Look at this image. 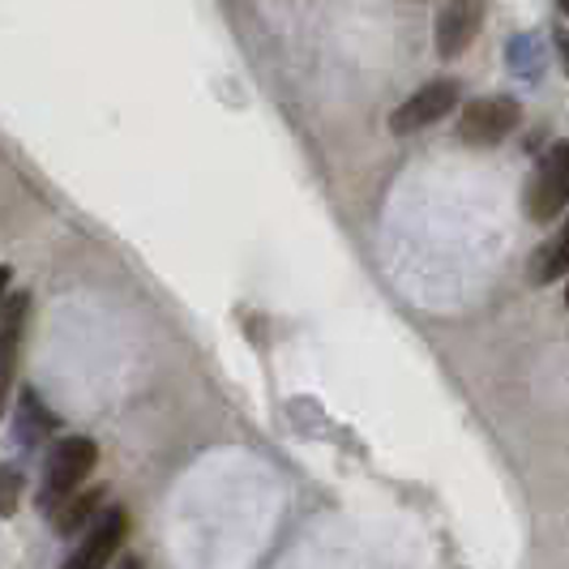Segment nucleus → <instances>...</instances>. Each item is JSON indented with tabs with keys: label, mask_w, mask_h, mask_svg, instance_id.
<instances>
[{
	"label": "nucleus",
	"mask_w": 569,
	"mask_h": 569,
	"mask_svg": "<svg viewBox=\"0 0 569 569\" xmlns=\"http://www.w3.org/2000/svg\"><path fill=\"white\" fill-rule=\"evenodd\" d=\"M99 462V446L90 437H60L57 446L48 450L43 462V485H39V510L52 513L57 506H64L73 492H82L86 476Z\"/></svg>",
	"instance_id": "f257e3e1"
},
{
	"label": "nucleus",
	"mask_w": 569,
	"mask_h": 569,
	"mask_svg": "<svg viewBox=\"0 0 569 569\" xmlns=\"http://www.w3.org/2000/svg\"><path fill=\"white\" fill-rule=\"evenodd\" d=\"M522 210L531 223H552L569 210V142H552L543 150V159L522 189Z\"/></svg>",
	"instance_id": "f03ea898"
},
{
	"label": "nucleus",
	"mask_w": 569,
	"mask_h": 569,
	"mask_svg": "<svg viewBox=\"0 0 569 569\" xmlns=\"http://www.w3.org/2000/svg\"><path fill=\"white\" fill-rule=\"evenodd\" d=\"M522 120V103L513 94H485V99H471L462 112H458V142L476 146V150H492L510 138Z\"/></svg>",
	"instance_id": "7ed1b4c3"
},
{
	"label": "nucleus",
	"mask_w": 569,
	"mask_h": 569,
	"mask_svg": "<svg viewBox=\"0 0 569 569\" xmlns=\"http://www.w3.org/2000/svg\"><path fill=\"white\" fill-rule=\"evenodd\" d=\"M458 99H462V86L455 78H437V82L420 86L411 99H402L399 108L390 112V133H420L428 124H437L441 116H450L458 108Z\"/></svg>",
	"instance_id": "20e7f679"
},
{
	"label": "nucleus",
	"mask_w": 569,
	"mask_h": 569,
	"mask_svg": "<svg viewBox=\"0 0 569 569\" xmlns=\"http://www.w3.org/2000/svg\"><path fill=\"white\" fill-rule=\"evenodd\" d=\"M488 13V0H450L437 9V22H432V48L441 60H455L471 48V39L480 34Z\"/></svg>",
	"instance_id": "39448f33"
},
{
	"label": "nucleus",
	"mask_w": 569,
	"mask_h": 569,
	"mask_svg": "<svg viewBox=\"0 0 569 569\" xmlns=\"http://www.w3.org/2000/svg\"><path fill=\"white\" fill-rule=\"evenodd\" d=\"M129 536V513L112 506V510H103L90 527L82 531V540L78 548L69 552V561L60 569H108L116 552H120V543Z\"/></svg>",
	"instance_id": "423d86ee"
},
{
	"label": "nucleus",
	"mask_w": 569,
	"mask_h": 569,
	"mask_svg": "<svg viewBox=\"0 0 569 569\" xmlns=\"http://www.w3.org/2000/svg\"><path fill=\"white\" fill-rule=\"evenodd\" d=\"M27 309L30 300L18 291L4 300L0 309V411H4V399L13 390V372H18V347H22V330H27Z\"/></svg>",
	"instance_id": "0eeeda50"
},
{
	"label": "nucleus",
	"mask_w": 569,
	"mask_h": 569,
	"mask_svg": "<svg viewBox=\"0 0 569 569\" xmlns=\"http://www.w3.org/2000/svg\"><path fill=\"white\" fill-rule=\"evenodd\" d=\"M566 274H569V214L566 223L552 231L540 249H536V257H531V283L548 287L557 283V279H566Z\"/></svg>",
	"instance_id": "6e6552de"
},
{
	"label": "nucleus",
	"mask_w": 569,
	"mask_h": 569,
	"mask_svg": "<svg viewBox=\"0 0 569 569\" xmlns=\"http://www.w3.org/2000/svg\"><path fill=\"white\" fill-rule=\"evenodd\" d=\"M103 497H108V488H82V492H73L64 506H57V510H52L57 536H78V531H86V527L99 518Z\"/></svg>",
	"instance_id": "1a4fd4ad"
},
{
	"label": "nucleus",
	"mask_w": 569,
	"mask_h": 569,
	"mask_svg": "<svg viewBox=\"0 0 569 569\" xmlns=\"http://www.w3.org/2000/svg\"><path fill=\"white\" fill-rule=\"evenodd\" d=\"M52 428H57V416L39 402L34 390H22V399H18V441L22 446H39L43 437H52Z\"/></svg>",
	"instance_id": "9d476101"
},
{
	"label": "nucleus",
	"mask_w": 569,
	"mask_h": 569,
	"mask_svg": "<svg viewBox=\"0 0 569 569\" xmlns=\"http://www.w3.org/2000/svg\"><path fill=\"white\" fill-rule=\"evenodd\" d=\"M506 64L522 82H536L543 73V43L540 34H513L510 48H506Z\"/></svg>",
	"instance_id": "9b49d317"
},
{
	"label": "nucleus",
	"mask_w": 569,
	"mask_h": 569,
	"mask_svg": "<svg viewBox=\"0 0 569 569\" xmlns=\"http://www.w3.org/2000/svg\"><path fill=\"white\" fill-rule=\"evenodd\" d=\"M18 501H22V476L0 462V518H9L18 510Z\"/></svg>",
	"instance_id": "f8f14e48"
},
{
	"label": "nucleus",
	"mask_w": 569,
	"mask_h": 569,
	"mask_svg": "<svg viewBox=\"0 0 569 569\" xmlns=\"http://www.w3.org/2000/svg\"><path fill=\"white\" fill-rule=\"evenodd\" d=\"M552 48H557V57H561V69L569 73V30L566 27L552 30Z\"/></svg>",
	"instance_id": "ddd939ff"
},
{
	"label": "nucleus",
	"mask_w": 569,
	"mask_h": 569,
	"mask_svg": "<svg viewBox=\"0 0 569 569\" xmlns=\"http://www.w3.org/2000/svg\"><path fill=\"white\" fill-rule=\"evenodd\" d=\"M4 300H9V266H0V309H4Z\"/></svg>",
	"instance_id": "4468645a"
},
{
	"label": "nucleus",
	"mask_w": 569,
	"mask_h": 569,
	"mask_svg": "<svg viewBox=\"0 0 569 569\" xmlns=\"http://www.w3.org/2000/svg\"><path fill=\"white\" fill-rule=\"evenodd\" d=\"M116 569H142V561H133V557H129V561H120Z\"/></svg>",
	"instance_id": "2eb2a0df"
},
{
	"label": "nucleus",
	"mask_w": 569,
	"mask_h": 569,
	"mask_svg": "<svg viewBox=\"0 0 569 569\" xmlns=\"http://www.w3.org/2000/svg\"><path fill=\"white\" fill-rule=\"evenodd\" d=\"M557 9H561V13L569 18V0H557Z\"/></svg>",
	"instance_id": "dca6fc26"
},
{
	"label": "nucleus",
	"mask_w": 569,
	"mask_h": 569,
	"mask_svg": "<svg viewBox=\"0 0 569 569\" xmlns=\"http://www.w3.org/2000/svg\"><path fill=\"white\" fill-rule=\"evenodd\" d=\"M566 309H569V287H566Z\"/></svg>",
	"instance_id": "f3484780"
}]
</instances>
